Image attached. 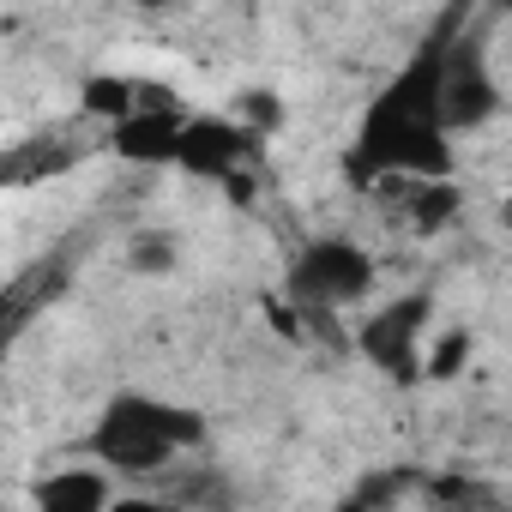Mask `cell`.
I'll use <instances>...</instances> for the list:
<instances>
[{"instance_id": "8", "label": "cell", "mask_w": 512, "mask_h": 512, "mask_svg": "<svg viewBox=\"0 0 512 512\" xmlns=\"http://www.w3.org/2000/svg\"><path fill=\"white\" fill-rule=\"evenodd\" d=\"M31 500H37V512H109V506H121L109 464H61V470L37 476Z\"/></svg>"}, {"instance_id": "18", "label": "cell", "mask_w": 512, "mask_h": 512, "mask_svg": "<svg viewBox=\"0 0 512 512\" xmlns=\"http://www.w3.org/2000/svg\"><path fill=\"white\" fill-rule=\"evenodd\" d=\"M133 7H139V13H163V7H169V0H133Z\"/></svg>"}, {"instance_id": "4", "label": "cell", "mask_w": 512, "mask_h": 512, "mask_svg": "<svg viewBox=\"0 0 512 512\" xmlns=\"http://www.w3.org/2000/svg\"><path fill=\"white\" fill-rule=\"evenodd\" d=\"M374 290H380V260L350 235H308L284 272V296L302 308H326V314L362 308Z\"/></svg>"}, {"instance_id": "3", "label": "cell", "mask_w": 512, "mask_h": 512, "mask_svg": "<svg viewBox=\"0 0 512 512\" xmlns=\"http://www.w3.org/2000/svg\"><path fill=\"white\" fill-rule=\"evenodd\" d=\"M434 290L428 284H416V290H404V296H386L380 308H368L362 320H356V332H350V350L386 380V386H398V392H416V386H428V374H422V362H428V332H434Z\"/></svg>"}, {"instance_id": "9", "label": "cell", "mask_w": 512, "mask_h": 512, "mask_svg": "<svg viewBox=\"0 0 512 512\" xmlns=\"http://www.w3.org/2000/svg\"><path fill=\"white\" fill-rule=\"evenodd\" d=\"M386 193L404 205V217H410L422 235L452 229V217L464 211V187H458V175H416V181H392Z\"/></svg>"}, {"instance_id": "12", "label": "cell", "mask_w": 512, "mask_h": 512, "mask_svg": "<svg viewBox=\"0 0 512 512\" xmlns=\"http://www.w3.org/2000/svg\"><path fill=\"white\" fill-rule=\"evenodd\" d=\"M470 356H476V332H470V326H434V332H428V362H422L428 386H452V380H464Z\"/></svg>"}, {"instance_id": "10", "label": "cell", "mask_w": 512, "mask_h": 512, "mask_svg": "<svg viewBox=\"0 0 512 512\" xmlns=\"http://www.w3.org/2000/svg\"><path fill=\"white\" fill-rule=\"evenodd\" d=\"M67 169H79V145H67L61 133H31L0 157V181L7 187H37V181L67 175Z\"/></svg>"}, {"instance_id": "16", "label": "cell", "mask_w": 512, "mask_h": 512, "mask_svg": "<svg viewBox=\"0 0 512 512\" xmlns=\"http://www.w3.org/2000/svg\"><path fill=\"white\" fill-rule=\"evenodd\" d=\"M235 115L253 127V133H284V121H290V109H284V97L272 91V85H247L241 97H235Z\"/></svg>"}, {"instance_id": "11", "label": "cell", "mask_w": 512, "mask_h": 512, "mask_svg": "<svg viewBox=\"0 0 512 512\" xmlns=\"http://www.w3.org/2000/svg\"><path fill=\"white\" fill-rule=\"evenodd\" d=\"M133 109H139V79H133V73H91V79H79V115H85V121L115 127V121H127Z\"/></svg>"}, {"instance_id": "15", "label": "cell", "mask_w": 512, "mask_h": 512, "mask_svg": "<svg viewBox=\"0 0 512 512\" xmlns=\"http://www.w3.org/2000/svg\"><path fill=\"white\" fill-rule=\"evenodd\" d=\"M422 500L428 506H488V500H500L482 476H458V470H446V476H422Z\"/></svg>"}, {"instance_id": "5", "label": "cell", "mask_w": 512, "mask_h": 512, "mask_svg": "<svg viewBox=\"0 0 512 512\" xmlns=\"http://www.w3.org/2000/svg\"><path fill=\"white\" fill-rule=\"evenodd\" d=\"M266 163V133H253L235 109L223 115V109H193L187 115V127H181V175H193V181H223V175H235V169H260Z\"/></svg>"}, {"instance_id": "1", "label": "cell", "mask_w": 512, "mask_h": 512, "mask_svg": "<svg viewBox=\"0 0 512 512\" xmlns=\"http://www.w3.org/2000/svg\"><path fill=\"white\" fill-rule=\"evenodd\" d=\"M338 169L356 193H386L416 175H458V133L446 127V37H428L368 97Z\"/></svg>"}, {"instance_id": "19", "label": "cell", "mask_w": 512, "mask_h": 512, "mask_svg": "<svg viewBox=\"0 0 512 512\" xmlns=\"http://www.w3.org/2000/svg\"><path fill=\"white\" fill-rule=\"evenodd\" d=\"M500 229H512V193L500 199Z\"/></svg>"}, {"instance_id": "14", "label": "cell", "mask_w": 512, "mask_h": 512, "mask_svg": "<svg viewBox=\"0 0 512 512\" xmlns=\"http://www.w3.org/2000/svg\"><path fill=\"white\" fill-rule=\"evenodd\" d=\"M404 494H422V476H416L410 464H398V470H368V476L356 482L350 506H392V500H404Z\"/></svg>"}, {"instance_id": "17", "label": "cell", "mask_w": 512, "mask_h": 512, "mask_svg": "<svg viewBox=\"0 0 512 512\" xmlns=\"http://www.w3.org/2000/svg\"><path fill=\"white\" fill-rule=\"evenodd\" d=\"M217 187H223L229 205H253V199H260V169H235V175H223Z\"/></svg>"}, {"instance_id": "6", "label": "cell", "mask_w": 512, "mask_h": 512, "mask_svg": "<svg viewBox=\"0 0 512 512\" xmlns=\"http://www.w3.org/2000/svg\"><path fill=\"white\" fill-rule=\"evenodd\" d=\"M500 109H506V91H500V79H494V67H488L482 25L452 31V37H446V127L464 139V133L494 127Z\"/></svg>"}, {"instance_id": "13", "label": "cell", "mask_w": 512, "mask_h": 512, "mask_svg": "<svg viewBox=\"0 0 512 512\" xmlns=\"http://www.w3.org/2000/svg\"><path fill=\"white\" fill-rule=\"evenodd\" d=\"M181 266V241L169 235V229H133L127 235V272H139V278H169Z\"/></svg>"}, {"instance_id": "2", "label": "cell", "mask_w": 512, "mask_h": 512, "mask_svg": "<svg viewBox=\"0 0 512 512\" xmlns=\"http://www.w3.org/2000/svg\"><path fill=\"white\" fill-rule=\"evenodd\" d=\"M205 440H211V428L193 404H175L157 392H115L97 410L85 452L97 464H109L115 476H163L175 458L199 452Z\"/></svg>"}, {"instance_id": "7", "label": "cell", "mask_w": 512, "mask_h": 512, "mask_svg": "<svg viewBox=\"0 0 512 512\" xmlns=\"http://www.w3.org/2000/svg\"><path fill=\"white\" fill-rule=\"evenodd\" d=\"M193 109H151L139 103L127 121H115L103 133V151L127 169H175L181 163V127H187Z\"/></svg>"}]
</instances>
